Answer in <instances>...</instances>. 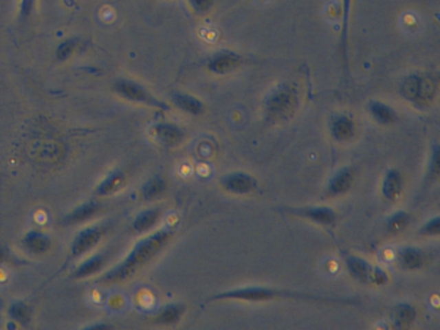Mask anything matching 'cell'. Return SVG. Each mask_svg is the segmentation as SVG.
Returning <instances> with one entry per match:
<instances>
[{"label":"cell","instance_id":"6da1fadb","mask_svg":"<svg viewBox=\"0 0 440 330\" xmlns=\"http://www.w3.org/2000/svg\"><path fill=\"white\" fill-rule=\"evenodd\" d=\"M172 232L169 230H162L155 234L141 240L123 262L110 270L102 278L104 283H122L132 278L141 268L147 265L157 253L166 247Z\"/></svg>","mask_w":440,"mask_h":330},{"label":"cell","instance_id":"7a4b0ae2","mask_svg":"<svg viewBox=\"0 0 440 330\" xmlns=\"http://www.w3.org/2000/svg\"><path fill=\"white\" fill-rule=\"evenodd\" d=\"M223 299H236L247 302H261L272 299H297V300H310V302H323V303H335V305H357L359 298H347V297H325V296H313L302 294L289 290L280 289L263 288V287H248V288L232 289L225 293L214 294L207 302L210 300H223Z\"/></svg>","mask_w":440,"mask_h":330},{"label":"cell","instance_id":"3957f363","mask_svg":"<svg viewBox=\"0 0 440 330\" xmlns=\"http://www.w3.org/2000/svg\"><path fill=\"white\" fill-rule=\"evenodd\" d=\"M297 97L288 85H279L266 100V113L273 122H280L294 113Z\"/></svg>","mask_w":440,"mask_h":330},{"label":"cell","instance_id":"277c9868","mask_svg":"<svg viewBox=\"0 0 440 330\" xmlns=\"http://www.w3.org/2000/svg\"><path fill=\"white\" fill-rule=\"evenodd\" d=\"M114 91L116 94H119L120 97L126 98L128 101L145 103V104L153 106V107L168 110V106L166 103L157 101V98H154L142 85H140L138 82H133V80H129V79L116 80L114 82Z\"/></svg>","mask_w":440,"mask_h":330},{"label":"cell","instance_id":"5b68a950","mask_svg":"<svg viewBox=\"0 0 440 330\" xmlns=\"http://www.w3.org/2000/svg\"><path fill=\"white\" fill-rule=\"evenodd\" d=\"M345 265L350 274L362 283H375L381 285L388 281V275L381 268L373 267L362 258L347 254Z\"/></svg>","mask_w":440,"mask_h":330},{"label":"cell","instance_id":"8992f818","mask_svg":"<svg viewBox=\"0 0 440 330\" xmlns=\"http://www.w3.org/2000/svg\"><path fill=\"white\" fill-rule=\"evenodd\" d=\"M402 91L403 96L410 101L426 102L435 93V82L431 78L413 75L403 84Z\"/></svg>","mask_w":440,"mask_h":330},{"label":"cell","instance_id":"52a82bcc","mask_svg":"<svg viewBox=\"0 0 440 330\" xmlns=\"http://www.w3.org/2000/svg\"><path fill=\"white\" fill-rule=\"evenodd\" d=\"M283 213L292 216L306 218L313 222L322 225H331L336 219V213L329 208H316V206H301V208H283Z\"/></svg>","mask_w":440,"mask_h":330},{"label":"cell","instance_id":"ba28073f","mask_svg":"<svg viewBox=\"0 0 440 330\" xmlns=\"http://www.w3.org/2000/svg\"><path fill=\"white\" fill-rule=\"evenodd\" d=\"M221 184L223 186V188L238 195L250 194L257 187L256 179L247 173H231V175H225Z\"/></svg>","mask_w":440,"mask_h":330},{"label":"cell","instance_id":"9c48e42d","mask_svg":"<svg viewBox=\"0 0 440 330\" xmlns=\"http://www.w3.org/2000/svg\"><path fill=\"white\" fill-rule=\"evenodd\" d=\"M101 236H102V232L97 227L83 230L78 236L74 239L72 244V256L78 257L84 254L85 252L91 250L92 248L97 245V243L101 240Z\"/></svg>","mask_w":440,"mask_h":330},{"label":"cell","instance_id":"30bf717a","mask_svg":"<svg viewBox=\"0 0 440 330\" xmlns=\"http://www.w3.org/2000/svg\"><path fill=\"white\" fill-rule=\"evenodd\" d=\"M241 56H238L236 53L221 51L216 53L210 58L207 66L210 72H216V74H228V72H232L238 65H241Z\"/></svg>","mask_w":440,"mask_h":330},{"label":"cell","instance_id":"8fae6325","mask_svg":"<svg viewBox=\"0 0 440 330\" xmlns=\"http://www.w3.org/2000/svg\"><path fill=\"white\" fill-rule=\"evenodd\" d=\"M153 133L159 142L166 146H177L184 141V132L173 124H157L153 129Z\"/></svg>","mask_w":440,"mask_h":330},{"label":"cell","instance_id":"7c38bea8","mask_svg":"<svg viewBox=\"0 0 440 330\" xmlns=\"http://www.w3.org/2000/svg\"><path fill=\"white\" fill-rule=\"evenodd\" d=\"M126 184V175L120 170H116L114 173L106 177L105 179L100 184L96 190V194L100 196H110L122 190Z\"/></svg>","mask_w":440,"mask_h":330},{"label":"cell","instance_id":"4fadbf2b","mask_svg":"<svg viewBox=\"0 0 440 330\" xmlns=\"http://www.w3.org/2000/svg\"><path fill=\"white\" fill-rule=\"evenodd\" d=\"M353 170L350 168H345L336 173L335 177L331 179L328 186V195H341L349 190V187L353 184Z\"/></svg>","mask_w":440,"mask_h":330},{"label":"cell","instance_id":"5bb4252c","mask_svg":"<svg viewBox=\"0 0 440 330\" xmlns=\"http://www.w3.org/2000/svg\"><path fill=\"white\" fill-rule=\"evenodd\" d=\"M23 245L32 253L42 254V253H45L51 248L52 241H51L50 237L44 235L42 232L32 231V232H29L23 239Z\"/></svg>","mask_w":440,"mask_h":330},{"label":"cell","instance_id":"9a60e30c","mask_svg":"<svg viewBox=\"0 0 440 330\" xmlns=\"http://www.w3.org/2000/svg\"><path fill=\"white\" fill-rule=\"evenodd\" d=\"M172 100L176 106H179L181 110L191 113V115H199L204 111V106L198 98L184 94V93H175L172 96Z\"/></svg>","mask_w":440,"mask_h":330},{"label":"cell","instance_id":"2e32d148","mask_svg":"<svg viewBox=\"0 0 440 330\" xmlns=\"http://www.w3.org/2000/svg\"><path fill=\"white\" fill-rule=\"evenodd\" d=\"M402 191V177L398 170H388L382 184V194L388 200L398 199Z\"/></svg>","mask_w":440,"mask_h":330},{"label":"cell","instance_id":"e0dca14e","mask_svg":"<svg viewBox=\"0 0 440 330\" xmlns=\"http://www.w3.org/2000/svg\"><path fill=\"white\" fill-rule=\"evenodd\" d=\"M98 210H100V206H98V204H95V203L84 204V206L76 208L74 212H72L69 216L66 217L65 222H66L67 225L82 223L84 221H88L89 218L95 216Z\"/></svg>","mask_w":440,"mask_h":330},{"label":"cell","instance_id":"ac0fdd59","mask_svg":"<svg viewBox=\"0 0 440 330\" xmlns=\"http://www.w3.org/2000/svg\"><path fill=\"white\" fill-rule=\"evenodd\" d=\"M332 133L340 141H346L354 135V123L347 116H338L332 123Z\"/></svg>","mask_w":440,"mask_h":330},{"label":"cell","instance_id":"d6986e66","mask_svg":"<svg viewBox=\"0 0 440 330\" xmlns=\"http://www.w3.org/2000/svg\"><path fill=\"white\" fill-rule=\"evenodd\" d=\"M369 111L373 115V118L382 124H391L397 120L395 111L388 107V104L382 102H371Z\"/></svg>","mask_w":440,"mask_h":330},{"label":"cell","instance_id":"ffe728a7","mask_svg":"<svg viewBox=\"0 0 440 330\" xmlns=\"http://www.w3.org/2000/svg\"><path fill=\"white\" fill-rule=\"evenodd\" d=\"M159 216H160V212L157 210V209L145 210V212L140 213V214L136 217V219H135V222H133V228H135L136 231H138V232L147 231L148 228H151V227L157 223Z\"/></svg>","mask_w":440,"mask_h":330},{"label":"cell","instance_id":"44dd1931","mask_svg":"<svg viewBox=\"0 0 440 330\" xmlns=\"http://www.w3.org/2000/svg\"><path fill=\"white\" fill-rule=\"evenodd\" d=\"M104 266V258L101 256H96L88 261H85L79 267L76 268V271L74 272L73 276L75 278H85L91 275H94L100 268Z\"/></svg>","mask_w":440,"mask_h":330},{"label":"cell","instance_id":"7402d4cb","mask_svg":"<svg viewBox=\"0 0 440 330\" xmlns=\"http://www.w3.org/2000/svg\"><path fill=\"white\" fill-rule=\"evenodd\" d=\"M399 262L400 265L407 270H415L421 266L422 256L417 249L415 248H404L399 253Z\"/></svg>","mask_w":440,"mask_h":330},{"label":"cell","instance_id":"603a6c76","mask_svg":"<svg viewBox=\"0 0 440 330\" xmlns=\"http://www.w3.org/2000/svg\"><path fill=\"white\" fill-rule=\"evenodd\" d=\"M166 187H167L166 181L160 177H155L144 185L142 190H141V194L144 196V199L153 200V199H157V196L162 195L164 192Z\"/></svg>","mask_w":440,"mask_h":330},{"label":"cell","instance_id":"cb8c5ba5","mask_svg":"<svg viewBox=\"0 0 440 330\" xmlns=\"http://www.w3.org/2000/svg\"><path fill=\"white\" fill-rule=\"evenodd\" d=\"M184 312V307L181 305H169L166 309H162L160 314L155 318V322L163 325H170L179 321Z\"/></svg>","mask_w":440,"mask_h":330},{"label":"cell","instance_id":"d4e9b609","mask_svg":"<svg viewBox=\"0 0 440 330\" xmlns=\"http://www.w3.org/2000/svg\"><path fill=\"white\" fill-rule=\"evenodd\" d=\"M79 41L75 38H69L66 41H61L56 50V58L57 61H66L73 56L74 52L78 50Z\"/></svg>","mask_w":440,"mask_h":330},{"label":"cell","instance_id":"484cf974","mask_svg":"<svg viewBox=\"0 0 440 330\" xmlns=\"http://www.w3.org/2000/svg\"><path fill=\"white\" fill-rule=\"evenodd\" d=\"M394 319L399 325H408L416 319V309L409 305H400L394 312Z\"/></svg>","mask_w":440,"mask_h":330},{"label":"cell","instance_id":"4316f807","mask_svg":"<svg viewBox=\"0 0 440 330\" xmlns=\"http://www.w3.org/2000/svg\"><path fill=\"white\" fill-rule=\"evenodd\" d=\"M409 216L406 212H397L388 218V230L390 232H399L408 225Z\"/></svg>","mask_w":440,"mask_h":330},{"label":"cell","instance_id":"83f0119b","mask_svg":"<svg viewBox=\"0 0 440 330\" xmlns=\"http://www.w3.org/2000/svg\"><path fill=\"white\" fill-rule=\"evenodd\" d=\"M10 316L14 321L28 322L32 319V309L30 307H28L25 303H16L10 309Z\"/></svg>","mask_w":440,"mask_h":330},{"label":"cell","instance_id":"f1b7e54d","mask_svg":"<svg viewBox=\"0 0 440 330\" xmlns=\"http://www.w3.org/2000/svg\"><path fill=\"white\" fill-rule=\"evenodd\" d=\"M36 0H20L19 4V17L20 20L25 21L32 17V12L35 10Z\"/></svg>","mask_w":440,"mask_h":330},{"label":"cell","instance_id":"f546056e","mask_svg":"<svg viewBox=\"0 0 440 330\" xmlns=\"http://www.w3.org/2000/svg\"><path fill=\"white\" fill-rule=\"evenodd\" d=\"M429 169V178L435 179L439 175V148H438V146H434V151L431 154V160H430Z\"/></svg>","mask_w":440,"mask_h":330},{"label":"cell","instance_id":"4dcf8cb0","mask_svg":"<svg viewBox=\"0 0 440 330\" xmlns=\"http://www.w3.org/2000/svg\"><path fill=\"white\" fill-rule=\"evenodd\" d=\"M440 232V221L439 217H435L434 219L429 221L425 226L422 227L421 234L424 235H430V236H438Z\"/></svg>","mask_w":440,"mask_h":330},{"label":"cell","instance_id":"1f68e13d","mask_svg":"<svg viewBox=\"0 0 440 330\" xmlns=\"http://www.w3.org/2000/svg\"><path fill=\"white\" fill-rule=\"evenodd\" d=\"M190 4L198 12H207L213 6V0H190Z\"/></svg>","mask_w":440,"mask_h":330},{"label":"cell","instance_id":"d6a6232c","mask_svg":"<svg viewBox=\"0 0 440 330\" xmlns=\"http://www.w3.org/2000/svg\"><path fill=\"white\" fill-rule=\"evenodd\" d=\"M344 3V26H342V43L345 44L346 34H347V23H349V12H350V6H351V0H342Z\"/></svg>","mask_w":440,"mask_h":330},{"label":"cell","instance_id":"836d02e7","mask_svg":"<svg viewBox=\"0 0 440 330\" xmlns=\"http://www.w3.org/2000/svg\"><path fill=\"white\" fill-rule=\"evenodd\" d=\"M7 258V252L4 248L0 247V262H3Z\"/></svg>","mask_w":440,"mask_h":330}]
</instances>
